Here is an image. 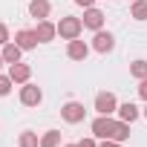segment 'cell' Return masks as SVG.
<instances>
[{
    "label": "cell",
    "instance_id": "6da1fadb",
    "mask_svg": "<svg viewBox=\"0 0 147 147\" xmlns=\"http://www.w3.org/2000/svg\"><path fill=\"white\" fill-rule=\"evenodd\" d=\"M81 32H84V20L75 15H63L58 20V35L63 40H75V38H81Z\"/></svg>",
    "mask_w": 147,
    "mask_h": 147
},
{
    "label": "cell",
    "instance_id": "7a4b0ae2",
    "mask_svg": "<svg viewBox=\"0 0 147 147\" xmlns=\"http://www.w3.org/2000/svg\"><path fill=\"white\" fill-rule=\"evenodd\" d=\"M61 118H63L66 124H81V121L87 118V110H84L81 101H66V104L61 107Z\"/></svg>",
    "mask_w": 147,
    "mask_h": 147
},
{
    "label": "cell",
    "instance_id": "3957f363",
    "mask_svg": "<svg viewBox=\"0 0 147 147\" xmlns=\"http://www.w3.org/2000/svg\"><path fill=\"white\" fill-rule=\"evenodd\" d=\"M40 101H43V90H40L38 84L26 81V84L20 87V104H23V107H40Z\"/></svg>",
    "mask_w": 147,
    "mask_h": 147
},
{
    "label": "cell",
    "instance_id": "277c9868",
    "mask_svg": "<svg viewBox=\"0 0 147 147\" xmlns=\"http://www.w3.org/2000/svg\"><path fill=\"white\" fill-rule=\"evenodd\" d=\"M115 110H118V98H115V92H98L95 95V113L98 115H115Z\"/></svg>",
    "mask_w": 147,
    "mask_h": 147
},
{
    "label": "cell",
    "instance_id": "5b68a950",
    "mask_svg": "<svg viewBox=\"0 0 147 147\" xmlns=\"http://www.w3.org/2000/svg\"><path fill=\"white\" fill-rule=\"evenodd\" d=\"M92 49H95L98 55L113 52V49H115V35H113V32H107V29H98V32L92 35Z\"/></svg>",
    "mask_w": 147,
    "mask_h": 147
},
{
    "label": "cell",
    "instance_id": "8992f818",
    "mask_svg": "<svg viewBox=\"0 0 147 147\" xmlns=\"http://www.w3.org/2000/svg\"><path fill=\"white\" fill-rule=\"evenodd\" d=\"M113 124H115V118L113 115H95L92 118V124H90V130H92V136L95 138H110L113 136Z\"/></svg>",
    "mask_w": 147,
    "mask_h": 147
},
{
    "label": "cell",
    "instance_id": "52a82bcc",
    "mask_svg": "<svg viewBox=\"0 0 147 147\" xmlns=\"http://www.w3.org/2000/svg\"><path fill=\"white\" fill-rule=\"evenodd\" d=\"M90 49H92V46H90L87 40H81V38L66 40V58H69V61H87Z\"/></svg>",
    "mask_w": 147,
    "mask_h": 147
},
{
    "label": "cell",
    "instance_id": "ba28073f",
    "mask_svg": "<svg viewBox=\"0 0 147 147\" xmlns=\"http://www.w3.org/2000/svg\"><path fill=\"white\" fill-rule=\"evenodd\" d=\"M84 29H92V32H98V29H104V12L101 9H95V6H90V9H84Z\"/></svg>",
    "mask_w": 147,
    "mask_h": 147
},
{
    "label": "cell",
    "instance_id": "9c48e42d",
    "mask_svg": "<svg viewBox=\"0 0 147 147\" xmlns=\"http://www.w3.org/2000/svg\"><path fill=\"white\" fill-rule=\"evenodd\" d=\"M35 35H38V40H40V43H49V40H55V38H58V23H52L49 18H46V20H38Z\"/></svg>",
    "mask_w": 147,
    "mask_h": 147
},
{
    "label": "cell",
    "instance_id": "30bf717a",
    "mask_svg": "<svg viewBox=\"0 0 147 147\" xmlns=\"http://www.w3.org/2000/svg\"><path fill=\"white\" fill-rule=\"evenodd\" d=\"M15 43H18L23 52H29V49H35L40 40H38L35 29H18V32H15Z\"/></svg>",
    "mask_w": 147,
    "mask_h": 147
},
{
    "label": "cell",
    "instance_id": "8fae6325",
    "mask_svg": "<svg viewBox=\"0 0 147 147\" xmlns=\"http://www.w3.org/2000/svg\"><path fill=\"white\" fill-rule=\"evenodd\" d=\"M9 78L15 81V84H26L29 78H32V66L29 63H9Z\"/></svg>",
    "mask_w": 147,
    "mask_h": 147
},
{
    "label": "cell",
    "instance_id": "7c38bea8",
    "mask_svg": "<svg viewBox=\"0 0 147 147\" xmlns=\"http://www.w3.org/2000/svg\"><path fill=\"white\" fill-rule=\"evenodd\" d=\"M49 12H52V3H49V0H29V18H35V20H46Z\"/></svg>",
    "mask_w": 147,
    "mask_h": 147
},
{
    "label": "cell",
    "instance_id": "4fadbf2b",
    "mask_svg": "<svg viewBox=\"0 0 147 147\" xmlns=\"http://www.w3.org/2000/svg\"><path fill=\"white\" fill-rule=\"evenodd\" d=\"M115 115L121 118V121H127V124H133L138 115H141V110L133 104V101H124V104H118V110H115Z\"/></svg>",
    "mask_w": 147,
    "mask_h": 147
},
{
    "label": "cell",
    "instance_id": "5bb4252c",
    "mask_svg": "<svg viewBox=\"0 0 147 147\" xmlns=\"http://www.w3.org/2000/svg\"><path fill=\"white\" fill-rule=\"evenodd\" d=\"M0 55H3V61H6V63H18V61H20V55H23V49H20L15 40H9V43L0 46Z\"/></svg>",
    "mask_w": 147,
    "mask_h": 147
},
{
    "label": "cell",
    "instance_id": "9a60e30c",
    "mask_svg": "<svg viewBox=\"0 0 147 147\" xmlns=\"http://www.w3.org/2000/svg\"><path fill=\"white\" fill-rule=\"evenodd\" d=\"M113 141H130V124L127 121H121V118H115V124H113V136H110Z\"/></svg>",
    "mask_w": 147,
    "mask_h": 147
},
{
    "label": "cell",
    "instance_id": "2e32d148",
    "mask_svg": "<svg viewBox=\"0 0 147 147\" xmlns=\"http://www.w3.org/2000/svg\"><path fill=\"white\" fill-rule=\"evenodd\" d=\"M18 147H40V136L35 130H23L18 136Z\"/></svg>",
    "mask_w": 147,
    "mask_h": 147
},
{
    "label": "cell",
    "instance_id": "e0dca14e",
    "mask_svg": "<svg viewBox=\"0 0 147 147\" xmlns=\"http://www.w3.org/2000/svg\"><path fill=\"white\" fill-rule=\"evenodd\" d=\"M130 18L133 20H147V0H133L130 3Z\"/></svg>",
    "mask_w": 147,
    "mask_h": 147
},
{
    "label": "cell",
    "instance_id": "ac0fdd59",
    "mask_svg": "<svg viewBox=\"0 0 147 147\" xmlns=\"http://www.w3.org/2000/svg\"><path fill=\"white\" fill-rule=\"evenodd\" d=\"M40 147H61V130H46L40 136Z\"/></svg>",
    "mask_w": 147,
    "mask_h": 147
},
{
    "label": "cell",
    "instance_id": "d6986e66",
    "mask_svg": "<svg viewBox=\"0 0 147 147\" xmlns=\"http://www.w3.org/2000/svg\"><path fill=\"white\" fill-rule=\"evenodd\" d=\"M130 75H133L136 81H144V78H147V61H141V58L133 61V63H130Z\"/></svg>",
    "mask_w": 147,
    "mask_h": 147
},
{
    "label": "cell",
    "instance_id": "ffe728a7",
    "mask_svg": "<svg viewBox=\"0 0 147 147\" xmlns=\"http://www.w3.org/2000/svg\"><path fill=\"white\" fill-rule=\"evenodd\" d=\"M12 87H15V81L9 78V72H6V75H0V98H6V95L12 92Z\"/></svg>",
    "mask_w": 147,
    "mask_h": 147
},
{
    "label": "cell",
    "instance_id": "44dd1931",
    "mask_svg": "<svg viewBox=\"0 0 147 147\" xmlns=\"http://www.w3.org/2000/svg\"><path fill=\"white\" fill-rule=\"evenodd\" d=\"M12 40V35H9V26L6 23H0V46H3V43H9Z\"/></svg>",
    "mask_w": 147,
    "mask_h": 147
},
{
    "label": "cell",
    "instance_id": "7402d4cb",
    "mask_svg": "<svg viewBox=\"0 0 147 147\" xmlns=\"http://www.w3.org/2000/svg\"><path fill=\"white\" fill-rule=\"evenodd\" d=\"M78 147H98V141H95V136H90V138H81Z\"/></svg>",
    "mask_w": 147,
    "mask_h": 147
},
{
    "label": "cell",
    "instance_id": "603a6c76",
    "mask_svg": "<svg viewBox=\"0 0 147 147\" xmlns=\"http://www.w3.org/2000/svg\"><path fill=\"white\" fill-rule=\"evenodd\" d=\"M138 95H141V101H147V78L138 81Z\"/></svg>",
    "mask_w": 147,
    "mask_h": 147
},
{
    "label": "cell",
    "instance_id": "cb8c5ba5",
    "mask_svg": "<svg viewBox=\"0 0 147 147\" xmlns=\"http://www.w3.org/2000/svg\"><path fill=\"white\" fill-rule=\"evenodd\" d=\"M98 147H124V144H121V141H113V138H104Z\"/></svg>",
    "mask_w": 147,
    "mask_h": 147
},
{
    "label": "cell",
    "instance_id": "d4e9b609",
    "mask_svg": "<svg viewBox=\"0 0 147 147\" xmlns=\"http://www.w3.org/2000/svg\"><path fill=\"white\" fill-rule=\"evenodd\" d=\"M78 6H84V9H90V6H95V0H75Z\"/></svg>",
    "mask_w": 147,
    "mask_h": 147
},
{
    "label": "cell",
    "instance_id": "484cf974",
    "mask_svg": "<svg viewBox=\"0 0 147 147\" xmlns=\"http://www.w3.org/2000/svg\"><path fill=\"white\" fill-rule=\"evenodd\" d=\"M141 115H144V118H147V101H144V110H141Z\"/></svg>",
    "mask_w": 147,
    "mask_h": 147
},
{
    "label": "cell",
    "instance_id": "4316f807",
    "mask_svg": "<svg viewBox=\"0 0 147 147\" xmlns=\"http://www.w3.org/2000/svg\"><path fill=\"white\" fill-rule=\"evenodd\" d=\"M3 63H6V61H3V55H0V66H3Z\"/></svg>",
    "mask_w": 147,
    "mask_h": 147
},
{
    "label": "cell",
    "instance_id": "83f0119b",
    "mask_svg": "<svg viewBox=\"0 0 147 147\" xmlns=\"http://www.w3.org/2000/svg\"><path fill=\"white\" fill-rule=\"evenodd\" d=\"M63 147H78V144H63Z\"/></svg>",
    "mask_w": 147,
    "mask_h": 147
},
{
    "label": "cell",
    "instance_id": "f1b7e54d",
    "mask_svg": "<svg viewBox=\"0 0 147 147\" xmlns=\"http://www.w3.org/2000/svg\"><path fill=\"white\" fill-rule=\"evenodd\" d=\"M130 3H133V0H130Z\"/></svg>",
    "mask_w": 147,
    "mask_h": 147
}]
</instances>
